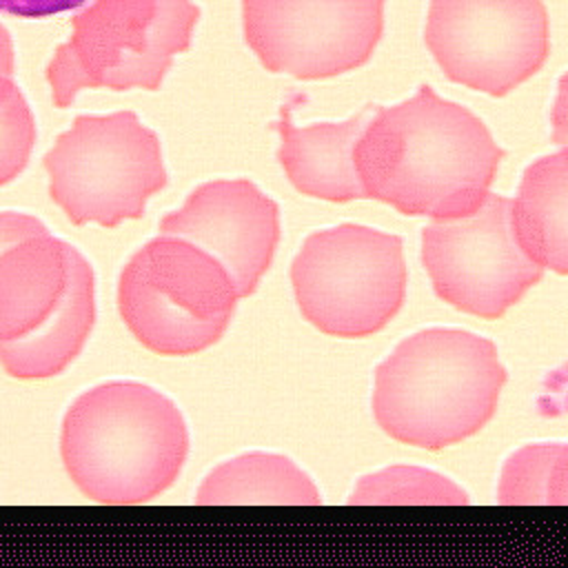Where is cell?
<instances>
[{
  "label": "cell",
  "mask_w": 568,
  "mask_h": 568,
  "mask_svg": "<svg viewBox=\"0 0 568 568\" xmlns=\"http://www.w3.org/2000/svg\"><path fill=\"white\" fill-rule=\"evenodd\" d=\"M95 322V280L89 262L78 271L62 306L22 339L0 342V364L18 379H44L62 373L84 348Z\"/></svg>",
  "instance_id": "9a60e30c"
},
{
  "label": "cell",
  "mask_w": 568,
  "mask_h": 568,
  "mask_svg": "<svg viewBox=\"0 0 568 568\" xmlns=\"http://www.w3.org/2000/svg\"><path fill=\"white\" fill-rule=\"evenodd\" d=\"M504 384L506 368L490 339L426 328L402 339L377 366L373 415L393 439L439 450L488 424Z\"/></svg>",
  "instance_id": "3957f363"
},
{
  "label": "cell",
  "mask_w": 568,
  "mask_h": 568,
  "mask_svg": "<svg viewBox=\"0 0 568 568\" xmlns=\"http://www.w3.org/2000/svg\"><path fill=\"white\" fill-rule=\"evenodd\" d=\"M422 264L439 300L484 320L501 317L544 275L513 235L510 200L490 191L473 211L424 226Z\"/></svg>",
  "instance_id": "9c48e42d"
},
{
  "label": "cell",
  "mask_w": 568,
  "mask_h": 568,
  "mask_svg": "<svg viewBox=\"0 0 568 568\" xmlns=\"http://www.w3.org/2000/svg\"><path fill=\"white\" fill-rule=\"evenodd\" d=\"M348 504L390 506V504H468V495L448 477L419 466H390L357 481Z\"/></svg>",
  "instance_id": "ac0fdd59"
},
{
  "label": "cell",
  "mask_w": 568,
  "mask_h": 568,
  "mask_svg": "<svg viewBox=\"0 0 568 568\" xmlns=\"http://www.w3.org/2000/svg\"><path fill=\"white\" fill-rule=\"evenodd\" d=\"M373 113L375 106H366L346 122L300 129L291 122V109L282 106V118L275 124L282 140L277 160L291 184L304 195L328 202L366 197L355 169V144Z\"/></svg>",
  "instance_id": "4fadbf2b"
},
{
  "label": "cell",
  "mask_w": 568,
  "mask_h": 568,
  "mask_svg": "<svg viewBox=\"0 0 568 568\" xmlns=\"http://www.w3.org/2000/svg\"><path fill=\"white\" fill-rule=\"evenodd\" d=\"M36 144V118L11 75L0 73V186L29 164Z\"/></svg>",
  "instance_id": "d6986e66"
},
{
  "label": "cell",
  "mask_w": 568,
  "mask_h": 568,
  "mask_svg": "<svg viewBox=\"0 0 568 568\" xmlns=\"http://www.w3.org/2000/svg\"><path fill=\"white\" fill-rule=\"evenodd\" d=\"M60 455L93 501L144 504L164 493L189 455V428L173 399L140 382H104L64 413Z\"/></svg>",
  "instance_id": "7a4b0ae2"
},
{
  "label": "cell",
  "mask_w": 568,
  "mask_h": 568,
  "mask_svg": "<svg viewBox=\"0 0 568 568\" xmlns=\"http://www.w3.org/2000/svg\"><path fill=\"white\" fill-rule=\"evenodd\" d=\"M424 42L448 80L499 98L544 67L548 11L541 0H430Z\"/></svg>",
  "instance_id": "ba28073f"
},
{
  "label": "cell",
  "mask_w": 568,
  "mask_h": 568,
  "mask_svg": "<svg viewBox=\"0 0 568 568\" xmlns=\"http://www.w3.org/2000/svg\"><path fill=\"white\" fill-rule=\"evenodd\" d=\"M197 18L193 0H93L47 64L55 106L67 109L82 89L155 91Z\"/></svg>",
  "instance_id": "277c9868"
},
{
  "label": "cell",
  "mask_w": 568,
  "mask_h": 568,
  "mask_svg": "<svg viewBox=\"0 0 568 568\" xmlns=\"http://www.w3.org/2000/svg\"><path fill=\"white\" fill-rule=\"evenodd\" d=\"M89 262L29 213L0 211V342L38 331Z\"/></svg>",
  "instance_id": "7c38bea8"
},
{
  "label": "cell",
  "mask_w": 568,
  "mask_h": 568,
  "mask_svg": "<svg viewBox=\"0 0 568 568\" xmlns=\"http://www.w3.org/2000/svg\"><path fill=\"white\" fill-rule=\"evenodd\" d=\"M160 233L213 255L240 297L251 295L280 242V209L248 180H213L189 193L182 209L160 220Z\"/></svg>",
  "instance_id": "8fae6325"
},
{
  "label": "cell",
  "mask_w": 568,
  "mask_h": 568,
  "mask_svg": "<svg viewBox=\"0 0 568 568\" xmlns=\"http://www.w3.org/2000/svg\"><path fill=\"white\" fill-rule=\"evenodd\" d=\"M406 280L402 237L362 224L311 233L291 264L304 320L335 337L382 331L404 304Z\"/></svg>",
  "instance_id": "52a82bcc"
},
{
  "label": "cell",
  "mask_w": 568,
  "mask_h": 568,
  "mask_svg": "<svg viewBox=\"0 0 568 568\" xmlns=\"http://www.w3.org/2000/svg\"><path fill=\"white\" fill-rule=\"evenodd\" d=\"M386 0H242L244 40L273 73L322 80L368 62Z\"/></svg>",
  "instance_id": "30bf717a"
},
{
  "label": "cell",
  "mask_w": 568,
  "mask_h": 568,
  "mask_svg": "<svg viewBox=\"0 0 568 568\" xmlns=\"http://www.w3.org/2000/svg\"><path fill=\"white\" fill-rule=\"evenodd\" d=\"M568 153L544 155L526 166L510 200V226L521 251L541 268L568 271Z\"/></svg>",
  "instance_id": "5bb4252c"
},
{
  "label": "cell",
  "mask_w": 568,
  "mask_h": 568,
  "mask_svg": "<svg viewBox=\"0 0 568 568\" xmlns=\"http://www.w3.org/2000/svg\"><path fill=\"white\" fill-rule=\"evenodd\" d=\"M195 504L317 506L322 504V497L313 479L288 457L273 453H246L213 468L197 488Z\"/></svg>",
  "instance_id": "2e32d148"
},
{
  "label": "cell",
  "mask_w": 568,
  "mask_h": 568,
  "mask_svg": "<svg viewBox=\"0 0 568 568\" xmlns=\"http://www.w3.org/2000/svg\"><path fill=\"white\" fill-rule=\"evenodd\" d=\"M568 448L564 444H530L513 453L499 479L504 506H564L568 481Z\"/></svg>",
  "instance_id": "e0dca14e"
},
{
  "label": "cell",
  "mask_w": 568,
  "mask_h": 568,
  "mask_svg": "<svg viewBox=\"0 0 568 568\" xmlns=\"http://www.w3.org/2000/svg\"><path fill=\"white\" fill-rule=\"evenodd\" d=\"M237 300L231 275L213 255L164 233L135 251L118 280L120 317L160 355H193L215 344Z\"/></svg>",
  "instance_id": "5b68a950"
},
{
  "label": "cell",
  "mask_w": 568,
  "mask_h": 568,
  "mask_svg": "<svg viewBox=\"0 0 568 568\" xmlns=\"http://www.w3.org/2000/svg\"><path fill=\"white\" fill-rule=\"evenodd\" d=\"M87 0H0V11L16 18H51L82 7Z\"/></svg>",
  "instance_id": "ffe728a7"
},
{
  "label": "cell",
  "mask_w": 568,
  "mask_h": 568,
  "mask_svg": "<svg viewBox=\"0 0 568 568\" xmlns=\"http://www.w3.org/2000/svg\"><path fill=\"white\" fill-rule=\"evenodd\" d=\"M501 158L488 126L428 84L410 100L375 109L355 144L366 197L433 220L473 211L490 191Z\"/></svg>",
  "instance_id": "6da1fadb"
},
{
  "label": "cell",
  "mask_w": 568,
  "mask_h": 568,
  "mask_svg": "<svg viewBox=\"0 0 568 568\" xmlns=\"http://www.w3.org/2000/svg\"><path fill=\"white\" fill-rule=\"evenodd\" d=\"M13 71H16L13 40H11V33L7 31V27L0 24V73L13 78Z\"/></svg>",
  "instance_id": "44dd1931"
},
{
  "label": "cell",
  "mask_w": 568,
  "mask_h": 568,
  "mask_svg": "<svg viewBox=\"0 0 568 568\" xmlns=\"http://www.w3.org/2000/svg\"><path fill=\"white\" fill-rule=\"evenodd\" d=\"M42 164L51 200L78 226L138 220L169 182L160 138L133 111L78 115Z\"/></svg>",
  "instance_id": "8992f818"
}]
</instances>
